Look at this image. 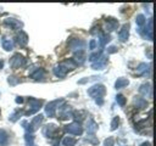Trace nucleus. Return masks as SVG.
Masks as SVG:
<instances>
[{
	"label": "nucleus",
	"instance_id": "f257e3e1",
	"mask_svg": "<svg viewBox=\"0 0 156 146\" xmlns=\"http://www.w3.org/2000/svg\"><path fill=\"white\" fill-rule=\"evenodd\" d=\"M106 92V89L102 84H95L93 85L91 88L88 89V95L94 97L95 99V102L98 105H102L104 103V100H102V96L105 95Z\"/></svg>",
	"mask_w": 156,
	"mask_h": 146
},
{
	"label": "nucleus",
	"instance_id": "f03ea898",
	"mask_svg": "<svg viewBox=\"0 0 156 146\" xmlns=\"http://www.w3.org/2000/svg\"><path fill=\"white\" fill-rule=\"evenodd\" d=\"M43 119H44V116H43V114H37V116L32 119L30 123L23 120V122H22V125H23V128L27 130V133L33 134V131H35V130L40 127V124L43 123Z\"/></svg>",
	"mask_w": 156,
	"mask_h": 146
},
{
	"label": "nucleus",
	"instance_id": "7ed1b4c3",
	"mask_svg": "<svg viewBox=\"0 0 156 146\" xmlns=\"http://www.w3.org/2000/svg\"><path fill=\"white\" fill-rule=\"evenodd\" d=\"M61 103H63V100L62 99H57V100L50 101L45 106V114L48 117H55L56 116V112H57V107H60Z\"/></svg>",
	"mask_w": 156,
	"mask_h": 146
},
{
	"label": "nucleus",
	"instance_id": "20e7f679",
	"mask_svg": "<svg viewBox=\"0 0 156 146\" xmlns=\"http://www.w3.org/2000/svg\"><path fill=\"white\" fill-rule=\"evenodd\" d=\"M28 103H29V109L24 113V116H29V114H33V113L38 112L41 108L43 100H37L34 97H29L28 99Z\"/></svg>",
	"mask_w": 156,
	"mask_h": 146
},
{
	"label": "nucleus",
	"instance_id": "39448f33",
	"mask_svg": "<svg viewBox=\"0 0 156 146\" xmlns=\"http://www.w3.org/2000/svg\"><path fill=\"white\" fill-rule=\"evenodd\" d=\"M63 129H65L66 133L72 134V135H82V133H83V127H82L80 123H78V122L69 123V124L65 125Z\"/></svg>",
	"mask_w": 156,
	"mask_h": 146
},
{
	"label": "nucleus",
	"instance_id": "423d86ee",
	"mask_svg": "<svg viewBox=\"0 0 156 146\" xmlns=\"http://www.w3.org/2000/svg\"><path fill=\"white\" fill-rule=\"evenodd\" d=\"M24 63H26V58H24L21 54H15V55L11 57V60H10V66H11V68H13V69H17V68L24 66Z\"/></svg>",
	"mask_w": 156,
	"mask_h": 146
},
{
	"label": "nucleus",
	"instance_id": "0eeeda50",
	"mask_svg": "<svg viewBox=\"0 0 156 146\" xmlns=\"http://www.w3.org/2000/svg\"><path fill=\"white\" fill-rule=\"evenodd\" d=\"M139 33L143 35L144 39H147L150 41L152 40V18H150L147 21V27L139 29Z\"/></svg>",
	"mask_w": 156,
	"mask_h": 146
},
{
	"label": "nucleus",
	"instance_id": "6e6552de",
	"mask_svg": "<svg viewBox=\"0 0 156 146\" xmlns=\"http://www.w3.org/2000/svg\"><path fill=\"white\" fill-rule=\"evenodd\" d=\"M85 46V43L80 39H77V38H72L69 39L68 41V47L72 50V51H79V50H83Z\"/></svg>",
	"mask_w": 156,
	"mask_h": 146
},
{
	"label": "nucleus",
	"instance_id": "1a4fd4ad",
	"mask_svg": "<svg viewBox=\"0 0 156 146\" xmlns=\"http://www.w3.org/2000/svg\"><path fill=\"white\" fill-rule=\"evenodd\" d=\"M57 131H58V129H57V127L55 125V124H46L44 128H43V135L44 136H46V137H50V139H52V137H55V135L57 134Z\"/></svg>",
	"mask_w": 156,
	"mask_h": 146
},
{
	"label": "nucleus",
	"instance_id": "9d476101",
	"mask_svg": "<svg viewBox=\"0 0 156 146\" xmlns=\"http://www.w3.org/2000/svg\"><path fill=\"white\" fill-rule=\"evenodd\" d=\"M4 24L7 26V27H10L13 30H18V29H21L23 27V23L21 21L16 19V18H6L4 21Z\"/></svg>",
	"mask_w": 156,
	"mask_h": 146
},
{
	"label": "nucleus",
	"instance_id": "9b49d317",
	"mask_svg": "<svg viewBox=\"0 0 156 146\" xmlns=\"http://www.w3.org/2000/svg\"><path fill=\"white\" fill-rule=\"evenodd\" d=\"M107 64V57L105 56H100L95 62L91 63V68L95 69V71H100V69H104Z\"/></svg>",
	"mask_w": 156,
	"mask_h": 146
},
{
	"label": "nucleus",
	"instance_id": "f8f14e48",
	"mask_svg": "<svg viewBox=\"0 0 156 146\" xmlns=\"http://www.w3.org/2000/svg\"><path fill=\"white\" fill-rule=\"evenodd\" d=\"M128 38H129V24L127 23V24H123L122 28L119 29V32H118V39H119V41L124 43V41L128 40Z\"/></svg>",
	"mask_w": 156,
	"mask_h": 146
},
{
	"label": "nucleus",
	"instance_id": "ddd939ff",
	"mask_svg": "<svg viewBox=\"0 0 156 146\" xmlns=\"http://www.w3.org/2000/svg\"><path fill=\"white\" fill-rule=\"evenodd\" d=\"M52 72H54V74H55L56 77H58V78H63V77H66L68 69H67L62 63H60V64H56V66L54 67Z\"/></svg>",
	"mask_w": 156,
	"mask_h": 146
},
{
	"label": "nucleus",
	"instance_id": "4468645a",
	"mask_svg": "<svg viewBox=\"0 0 156 146\" xmlns=\"http://www.w3.org/2000/svg\"><path fill=\"white\" fill-rule=\"evenodd\" d=\"M60 108V112H58V117L60 119H68V118H72V112H71V108L69 106H62V107H58Z\"/></svg>",
	"mask_w": 156,
	"mask_h": 146
},
{
	"label": "nucleus",
	"instance_id": "2eb2a0df",
	"mask_svg": "<svg viewBox=\"0 0 156 146\" xmlns=\"http://www.w3.org/2000/svg\"><path fill=\"white\" fill-rule=\"evenodd\" d=\"M139 92L144 96H152V88H151V84L150 83H145V84H141L140 88H139Z\"/></svg>",
	"mask_w": 156,
	"mask_h": 146
},
{
	"label": "nucleus",
	"instance_id": "dca6fc26",
	"mask_svg": "<svg viewBox=\"0 0 156 146\" xmlns=\"http://www.w3.org/2000/svg\"><path fill=\"white\" fill-rule=\"evenodd\" d=\"M105 22H106V30H110V32L115 30L118 26V21L116 18H112V17H107L105 19Z\"/></svg>",
	"mask_w": 156,
	"mask_h": 146
},
{
	"label": "nucleus",
	"instance_id": "f3484780",
	"mask_svg": "<svg viewBox=\"0 0 156 146\" xmlns=\"http://www.w3.org/2000/svg\"><path fill=\"white\" fill-rule=\"evenodd\" d=\"M17 43H18L20 46H27V44H28V35H27L26 32L20 30V33L17 35Z\"/></svg>",
	"mask_w": 156,
	"mask_h": 146
},
{
	"label": "nucleus",
	"instance_id": "a211bd4d",
	"mask_svg": "<svg viewBox=\"0 0 156 146\" xmlns=\"http://www.w3.org/2000/svg\"><path fill=\"white\" fill-rule=\"evenodd\" d=\"M30 78L34 79V80H43L45 78V69L37 68L33 73H30Z\"/></svg>",
	"mask_w": 156,
	"mask_h": 146
},
{
	"label": "nucleus",
	"instance_id": "6ab92c4d",
	"mask_svg": "<svg viewBox=\"0 0 156 146\" xmlns=\"http://www.w3.org/2000/svg\"><path fill=\"white\" fill-rule=\"evenodd\" d=\"M72 60L74 61L76 64H82V63L85 61V54H84V50H79V51H77V52L74 54V56H73Z\"/></svg>",
	"mask_w": 156,
	"mask_h": 146
},
{
	"label": "nucleus",
	"instance_id": "aec40b11",
	"mask_svg": "<svg viewBox=\"0 0 156 146\" xmlns=\"http://www.w3.org/2000/svg\"><path fill=\"white\" fill-rule=\"evenodd\" d=\"M96 130H98V123L94 119L89 118L88 122H87V131H88V134H94Z\"/></svg>",
	"mask_w": 156,
	"mask_h": 146
},
{
	"label": "nucleus",
	"instance_id": "412c9836",
	"mask_svg": "<svg viewBox=\"0 0 156 146\" xmlns=\"http://www.w3.org/2000/svg\"><path fill=\"white\" fill-rule=\"evenodd\" d=\"M134 105H135V107L143 109V108H146V107H147V101H146L144 97L135 96V97H134Z\"/></svg>",
	"mask_w": 156,
	"mask_h": 146
},
{
	"label": "nucleus",
	"instance_id": "4be33fe9",
	"mask_svg": "<svg viewBox=\"0 0 156 146\" xmlns=\"http://www.w3.org/2000/svg\"><path fill=\"white\" fill-rule=\"evenodd\" d=\"M1 45H2V49L5 51H11L13 49V43L9 38H2L1 39Z\"/></svg>",
	"mask_w": 156,
	"mask_h": 146
},
{
	"label": "nucleus",
	"instance_id": "5701e85b",
	"mask_svg": "<svg viewBox=\"0 0 156 146\" xmlns=\"http://www.w3.org/2000/svg\"><path fill=\"white\" fill-rule=\"evenodd\" d=\"M129 84V80L127 78H118L115 82V89H122Z\"/></svg>",
	"mask_w": 156,
	"mask_h": 146
},
{
	"label": "nucleus",
	"instance_id": "b1692460",
	"mask_svg": "<svg viewBox=\"0 0 156 146\" xmlns=\"http://www.w3.org/2000/svg\"><path fill=\"white\" fill-rule=\"evenodd\" d=\"M34 139H35V136H34L33 134H30V133H26V134H24L26 146H37V145L34 144Z\"/></svg>",
	"mask_w": 156,
	"mask_h": 146
},
{
	"label": "nucleus",
	"instance_id": "393cba45",
	"mask_svg": "<svg viewBox=\"0 0 156 146\" xmlns=\"http://www.w3.org/2000/svg\"><path fill=\"white\" fill-rule=\"evenodd\" d=\"M76 144H77V140L72 136H65L62 139V145L63 146H76Z\"/></svg>",
	"mask_w": 156,
	"mask_h": 146
},
{
	"label": "nucleus",
	"instance_id": "a878e982",
	"mask_svg": "<svg viewBox=\"0 0 156 146\" xmlns=\"http://www.w3.org/2000/svg\"><path fill=\"white\" fill-rule=\"evenodd\" d=\"M99 38H100V39H99V44H100L101 47H104V46L111 40V36H110L108 34H100Z\"/></svg>",
	"mask_w": 156,
	"mask_h": 146
},
{
	"label": "nucleus",
	"instance_id": "bb28decb",
	"mask_svg": "<svg viewBox=\"0 0 156 146\" xmlns=\"http://www.w3.org/2000/svg\"><path fill=\"white\" fill-rule=\"evenodd\" d=\"M147 71H149V66H147L146 63H144V62H141V63H140V64L136 67V73H138L139 75L145 74Z\"/></svg>",
	"mask_w": 156,
	"mask_h": 146
},
{
	"label": "nucleus",
	"instance_id": "cd10ccee",
	"mask_svg": "<svg viewBox=\"0 0 156 146\" xmlns=\"http://www.w3.org/2000/svg\"><path fill=\"white\" fill-rule=\"evenodd\" d=\"M72 117L76 118V119L82 120V119H84L87 117V113H85V111H76V112L72 113Z\"/></svg>",
	"mask_w": 156,
	"mask_h": 146
},
{
	"label": "nucleus",
	"instance_id": "c85d7f7f",
	"mask_svg": "<svg viewBox=\"0 0 156 146\" xmlns=\"http://www.w3.org/2000/svg\"><path fill=\"white\" fill-rule=\"evenodd\" d=\"M7 140H9V137H7L6 131L0 130V146H5L7 144Z\"/></svg>",
	"mask_w": 156,
	"mask_h": 146
},
{
	"label": "nucleus",
	"instance_id": "c756f323",
	"mask_svg": "<svg viewBox=\"0 0 156 146\" xmlns=\"http://www.w3.org/2000/svg\"><path fill=\"white\" fill-rule=\"evenodd\" d=\"M135 22H136V26H139V27L141 28V27L146 23L145 16H144V15H141V13H140V15H138V16H136V18H135Z\"/></svg>",
	"mask_w": 156,
	"mask_h": 146
},
{
	"label": "nucleus",
	"instance_id": "7c9ffc66",
	"mask_svg": "<svg viewBox=\"0 0 156 146\" xmlns=\"http://www.w3.org/2000/svg\"><path fill=\"white\" fill-rule=\"evenodd\" d=\"M22 80L20 79V78H17V77H13V75H11V77H9L7 78V83L11 85V86H15V85H17V84H20Z\"/></svg>",
	"mask_w": 156,
	"mask_h": 146
},
{
	"label": "nucleus",
	"instance_id": "2f4dec72",
	"mask_svg": "<svg viewBox=\"0 0 156 146\" xmlns=\"http://www.w3.org/2000/svg\"><path fill=\"white\" fill-rule=\"evenodd\" d=\"M118 125H119V117L116 116V117H113L112 120H111V130H116V129L118 128Z\"/></svg>",
	"mask_w": 156,
	"mask_h": 146
},
{
	"label": "nucleus",
	"instance_id": "473e14b6",
	"mask_svg": "<svg viewBox=\"0 0 156 146\" xmlns=\"http://www.w3.org/2000/svg\"><path fill=\"white\" fill-rule=\"evenodd\" d=\"M20 117H21V113H20L18 111H15V112H12V113L10 114L9 120H10V122H17V120L20 119Z\"/></svg>",
	"mask_w": 156,
	"mask_h": 146
},
{
	"label": "nucleus",
	"instance_id": "72a5a7b5",
	"mask_svg": "<svg viewBox=\"0 0 156 146\" xmlns=\"http://www.w3.org/2000/svg\"><path fill=\"white\" fill-rule=\"evenodd\" d=\"M116 102H117L119 106H124V105H126V102H127V100H126V97H124L123 95L118 94V95L116 96Z\"/></svg>",
	"mask_w": 156,
	"mask_h": 146
},
{
	"label": "nucleus",
	"instance_id": "f704fd0d",
	"mask_svg": "<svg viewBox=\"0 0 156 146\" xmlns=\"http://www.w3.org/2000/svg\"><path fill=\"white\" fill-rule=\"evenodd\" d=\"M100 56H101V50H100V51H96V52H94V54H91V55L89 56V61L93 63V62H95Z\"/></svg>",
	"mask_w": 156,
	"mask_h": 146
},
{
	"label": "nucleus",
	"instance_id": "c9c22d12",
	"mask_svg": "<svg viewBox=\"0 0 156 146\" xmlns=\"http://www.w3.org/2000/svg\"><path fill=\"white\" fill-rule=\"evenodd\" d=\"M115 145V139L113 137H107V139H105V141H104V145L102 146H113Z\"/></svg>",
	"mask_w": 156,
	"mask_h": 146
},
{
	"label": "nucleus",
	"instance_id": "e433bc0d",
	"mask_svg": "<svg viewBox=\"0 0 156 146\" xmlns=\"http://www.w3.org/2000/svg\"><path fill=\"white\" fill-rule=\"evenodd\" d=\"M85 141H88V142H90V144H93V145H96L99 141H98V139H95L93 135L91 136H88V137H85Z\"/></svg>",
	"mask_w": 156,
	"mask_h": 146
},
{
	"label": "nucleus",
	"instance_id": "4c0bfd02",
	"mask_svg": "<svg viewBox=\"0 0 156 146\" xmlns=\"http://www.w3.org/2000/svg\"><path fill=\"white\" fill-rule=\"evenodd\" d=\"M96 45H98V43H96L95 39H91V40L89 41V49H90V50H95V49H96Z\"/></svg>",
	"mask_w": 156,
	"mask_h": 146
},
{
	"label": "nucleus",
	"instance_id": "58836bf2",
	"mask_svg": "<svg viewBox=\"0 0 156 146\" xmlns=\"http://www.w3.org/2000/svg\"><path fill=\"white\" fill-rule=\"evenodd\" d=\"M115 52H117V47H116V46H110V47H107V54H115Z\"/></svg>",
	"mask_w": 156,
	"mask_h": 146
},
{
	"label": "nucleus",
	"instance_id": "ea45409f",
	"mask_svg": "<svg viewBox=\"0 0 156 146\" xmlns=\"http://www.w3.org/2000/svg\"><path fill=\"white\" fill-rule=\"evenodd\" d=\"M96 77H91V78H84V79H80L79 82H78V84H84V83H87V82H90L91 79H95Z\"/></svg>",
	"mask_w": 156,
	"mask_h": 146
},
{
	"label": "nucleus",
	"instance_id": "a19ab883",
	"mask_svg": "<svg viewBox=\"0 0 156 146\" xmlns=\"http://www.w3.org/2000/svg\"><path fill=\"white\" fill-rule=\"evenodd\" d=\"M15 101H16V103H23V101H24V100H23V97H22V96H17Z\"/></svg>",
	"mask_w": 156,
	"mask_h": 146
},
{
	"label": "nucleus",
	"instance_id": "79ce46f5",
	"mask_svg": "<svg viewBox=\"0 0 156 146\" xmlns=\"http://www.w3.org/2000/svg\"><path fill=\"white\" fill-rule=\"evenodd\" d=\"M140 146H151V142H149V141H144Z\"/></svg>",
	"mask_w": 156,
	"mask_h": 146
},
{
	"label": "nucleus",
	"instance_id": "37998d69",
	"mask_svg": "<svg viewBox=\"0 0 156 146\" xmlns=\"http://www.w3.org/2000/svg\"><path fill=\"white\" fill-rule=\"evenodd\" d=\"M2 67H4V61H2V60H0V69H1Z\"/></svg>",
	"mask_w": 156,
	"mask_h": 146
},
{
	"label": "nucleus",
	"instance_id": "c03bdc74",
	"mask_svg": "<svg viewBox=\"0 0 156 146\" xmlns=\"http://www.w3.org/2000/svg\"><path fill=\"white\" fill-rule=\"evenodd\" d=\"M0 113H1V112H0Z\"/></svg>",
	"mask_w": 156,
	"mask_h": 146
}]
</instances>
